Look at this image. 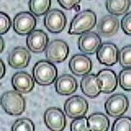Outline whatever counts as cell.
Segmentation results:
<instances>
[{"label":"cell","instance_id":"1f68e13d","mask_svg":"<svg viewBox=\"0 0 131 131\" xmlns=\"http://www.w3.org/2000/svg\"><path fill=\"white\" fill-rule=\"evenodd\" d=\"M4 41L3 38L0 36V54L2 53L4 49Z\"/></svg>","mask_w":131,"mask_h":131},{"label":"cell","instance_id":"9c48e42d","mask_svg":"<svg viewBox=\"0 0 131 131\" xmlns=\"http://www.w3.org/2000/svg\"><path fill=\"white\" fill-rule=\"evenodd\" d=\"M44 123L50 130L61 131L66 126V119L63 112L58 108H49L44 112Z\"/></svg>","mask_w":131,"mask_h":131},{"label":"cell","instance_id":"5bb4252c","mask_svg":"<svg viewBox=\"0 0 131 131\" xmlns=\"http://www.w3.org/2000/svg\"><path fill=\"white\" fill-rule=\"evenodd\" d=\"M31 58L28 49L24 47H16L8 56V63L14 69H22L29 65Z\"/></svg>","mask_w":131,"mask_h":131},{"label":"cell","instance_id":"9a60e30c","mask_svg":"<svg viewBox=\"0 0 131 131\" xmlns=\"http://www.w3.org/2000/svg\"><path fill=\"white\" fill-rule=\"evenodd\" d=\"M12 84L14 89L21 94L31 92L34 88V80L30 74L25 71L15 73L12 77Z\"/></svg>","mask_w":131,"mask_h":131},{"label":"cell","instance_id":"d6986e66","mask_svg":"<svg viewBox=\"0 0 131 131\" xmlns=\"http://www.w3.org/2000/svg\"><path fill=\"white\" fill-rule=\"evenodd\" d=\"M55 89L60 95H73L78 89L77 80L71 75H62L56 79Z\"/></svg>","mask_w":131,"mask_h":131},{"label":"cell","instance_id":"cb8c5ba5","mask_svg":"<svg viewBox=\"0 0 131 131\" xmlns=\"http://www.w3.org/2000/svg\"><path fill=\"white\" fill-rule=\"evenodd\" d=\"M111 130L131 131V118L129 117H118L113 122Z\"/></svg>","mask_w":131,"mask_h":131},{"label":"cell","instance_id":"8992f818","mask_svg":"<svg viewBox=\"0 0 131 131\" xmlns=\"http://www.w3.org/2000/svg\"><path fill=\"white\" fill-rule=\"evenodd\" d=\"M46 59L52 63H61L67 59L69 54L68 44L61 39L49 42L46 49Z\"/></svg>","mask_w":131,"mask_h":131},{"label":"cell","instance_id":"4dcf8cb0","mask_svg":"<svg viewBox=\"0 0 131 131\" xmlns=\"http://www.w3.org/2000/svg\"><path fill=\"white\" fill-rule=\"evenodd\" d=\"M6 73V67L3 60L0 59V80L3 78Z\"/></svg>","mask_w":131,"mask_h":131},{"label":"cell","instance_id":"f1b7e54d","mask_svg":"<svg viewBox=\"0 0 131 131\" xmlns=\"http://www.w3.org/2000/svg\"><path fill=\"white\" fill-rule=\"evenodd\" d=\"M121 27L125 34L131 36V12L125 14L121 20Z\"/></svg>","mask_w":131,"mask_h":131},{"label":"cell","instance_id":"44dd1931","mask_svg":"<svg viewBox=\"0 0 131 131\" xmlns=\"http://www.w3.org/2000/svg\"><path fill=\"white\" fill-rule=\"evenodd\" d=\"M130 5V0H106L105 2L107 11L114 16H121L126 14Z\"/></svg>","mask_w":131,"mask_h":131},{"label":"cell","instance_id":"30bf717a","mask_svg":"<svg viewBox=\"0 0 131 131\" xmlns=\"http://www.w3.org/2000/svg\"><path fill=\"white\" fill-rule=\"evenodd\" d=\"M119 50L118 47L112 42L101 44L96 52V57L99 62L105 66H113L118 61Z\"/></svg>","mask_w":131,"mask_h":131},{"label":"cell","instance_id":"277c9868","mask_svg":"<svg viewBox=\"0 0 131 131\" xmlns=\"http://www.w3.org/2000/svg\"><path fill=\"white\" fill-rule=\"evenodd\" d=\"M129 108V100L123 94H115L109 97L105 102L106 113L112 118H117L124 115Z\"/></svg>","mask_w":131,"mask_h":131},{"label":"cell","instance_id":"d4e9b609","mask_svg":"<svg viewBox=\"0 0 131 131\" xmlns=\"http://www.w3.org/2000/svg\"><path fill=\"white\" fill-rule=\"evenodd\" d=\"M118 61L123 67L131 68V45L123 47L120 50Z\"/></svg>","mask_w":131,"mask_h":131},{"label":"cell","instance_id":"5b68a950","mask_svg":"<svg viewBox=\"0 0 131 131\" xmlns=\"http://www.w3.org/2000/svg\"><path fill=\"white\" fill-rule=\"evenodd\" d=\"M89 108V102L80 95H73L67 99L64 103L66 115L73 119L85 116Z\"/></svg>","mask_w":131,"mask_h":131},{"label":"cell","instance_id":"ffe728a7","mask_svg":"<svg viewBox=\"0 0 131 131\" xmlns=\"http://www.w3.org/2000/svg\"><path fill=\"white\" fill-rule=\"evenodd\" d=\"M89 130L92 131H107L110 128V120L103 113L95 112L88 118Z\"/></svg>","mask_w":131,"mask_h":131},{"label":"cell","instance_id":"ba28073f","mask_svg":"<svg viewBox=\"0 0 131 131\" xmlns=\"http://www.w3.org/2000/svg\"><path fill=\"white\" fill-rule=\"evenodd\" d=\"M46 30L51 33H60L65 29L67 19L65 14L59 9L50 10L45 14L43 20Z\"/></svg>","mask_w":131,"mask_h":131},{"label":"cell","instance_id":"484cf974","mask_svg":"<svg viewBox=\"0 0 131 131\" xmlns=\"http://www.w3.org/2000/svg\"><path fill=\"white\" fill-rule=\"evenodd\" d=\"M119 84L125 91H131V68H125L118 76Z\"/></svg>","mask_w":131,"mask_h":131},{"label":"cell","instance_id":"603a6c76","mask_svg":"<svg viewBox=\"0 0 131 131\" xmlns=\"http://www.w3.org/2000/svg\"><path fill=\"white\" fill-rule=\"evenodd\" d=\"M35 130L34 125L29 118H20L16 120L12 126V131H34Z\"/></svg>","mask_w":131,"mask_h":131},{"label":"cell","instance_id":"ac0fdd59","mask_svg":"<svg viewBox=\"0 0 131 131\" xmlns=\"http://www.w3.org/2000/svg\"><path fill=\"white\" fill-rule=\"evenodd\" d=\"M96 76L101 83V92L104 94H110L116 90L118 80L113 70L109 69H101Z\"/></svg>","mask_w":131,"mask_h":131},{"label":"cell","instance_id":"52a82bcc","mask_svg":"<svg viewBox=\"0 0 131 131\" xmlns=\"http://www.w3.org/2000/svg\"><path fill=\"white\" fill-rule=\"evenodd\" d=\"M36 26V19L31 12H21L14 16L13 28L19 35H27L34 30Z\"/></svg>","mask_w":131,"mask_h":131},{"label":"cell","instance_id":"8fae6325","mask_svg":"<svg viewBox=\"0 0 131 131\" xmlns=\"http://www.w3.org/2000/svg\"><path fill=\"white\" fill-rule=\"evenodd\" d=\"M101 44L100 35L94 32H87L82 34L78 40L79 50L88 55H93L96 53Z\"/></svg>","mask_w":131,"mask_h":131},{"label":"cell","instance_id":"3957f363","mask_svg":"<svg viewBox=\"0 0 131 131\" xmlns=\"http://www.w3.org/2000/svg\"><path fill=\"white\" fill-rule=\"evenodd\" d=\"M33 77L39 85H51L56 81L58 75L56 67L49 60H40L33 67Z\"/></svg>","mask_w":131,"mask_h":131},{"label":"cell","instance_id":"83f0119b","mask_svg":"<svg viewBox=\"0 0 131 131\" xmlns=\"http://www.w3.org/2000/svg\"><path fill=\"white\" fill-rule=\"evenodd\" d=\"M12 26V21L8 14L0 12V34H4L9 32Z\"/></svg>","mask_w":131,"mask_h":131},{"label":"cell","instance_id":"7c38bea8","mask_svg":"<svg viewBox=\"0 0 131 131\" xmlns=\"http://www.w3.org/2000/svg\"><path fill=\"white\" fill-rule=\"evenodd\" d=\"M49 39L48 35L43 30H33L26 37V46L31 52L41 53L46 49Z\"/></svg>","mask_w":131,"mask_h":131},{"label":"cell","instance_id":"2e32d148","mask_svg":"<svg viewBox=\"0 0 131 131\" xmlns=\"http://www.w3.org/2000/svg\"><path fill=\"white\" fill-rule=\"evenodd\" d=\"M120 27V22L116 16L106 15L99 21L97 25V32L100 36L111 37L116 34Z\"/></svg>","mask_w":131,"mask_h":131},{"label":"cell","instance_id":"4316f807","mask_svg":"<svg viewBox=\"0 0 131 131\" xmlns=\"http://www.w3.org/2000/svg\"><path fill=\"white\" fill-rule=\"evenodd\" d=\"M71 130L72 131H89L88 119L84 117L75 118L71 123Z\"/></svg>","mask_w":131,"mask_h":131},{"label":"cell","instance_id":"7402d4cb","mask_svg":"<svg viewBox=\"0 0 131 131\" xmlns=\"http://www.w3.org/2000/svg\"><path fill=\"white\" fill-rule=\"evenodd\" d=\"M51 0H29L30 12L36 16L45 15L51 8Z\"/></svg>","mask_w":131,"mask_h":131},{"label":"cell","instance_id":"6da1fadb","mask_svg":"<svg viewBox=\"0 0 131 131\" xmlns=\"http://www.w3.org/2000/svg\"><path fill=\"white\" fill-rule=\"evenodd\" d=\"M0 103L4 112L10 115H21L26 109V100L21 93L14 90L4 92L0 98Z\"/></svg>","mask_w":131,"mask_h":131},{"label":"cell","instance_id":"7a4b0ae2","mask_svg":"<svg viewBox=\"0 0 131 131\" xmlns=\"http://www.w3.org/2000/svg\"><path fill=\"white\" fill-rule=\"evenodd\" d=\"M97 16L92 10H83L75 15L71 22L69 29V34H82L89 32L95 26Z\"/></svg>","mask_w":131,"mask_h":131},{"label":"cell","instance_id":"f546056e","mask_svg":"<svg viewBox=\"0 0 131 131\" xmlns=\"http://www.w3.org/2000/svg\"><path fill=\"white\" fill-rule=\"evenodd\" d=\"M81 0H58L60 6L66 10H71L79 5Z\"/></svg>","mask_w":131,"mask_h":131},{"label":"cell","instance_id":"4fadbf2b","mask_svg":"<svg viewBox=\"0 0 131 131\" xmlns=\"http://www.w3.org/2000/svg\"><path fill=\"white\" fill-rule=\"evenodd\" d=\"M69 69L73 75L82 77L90 73L92 69L91 59L88 56L82 54H76L70 59Z\"/></svg>","mask_w":131,"mask_h":131},{"label":"cell","instance_id":"e0dca14e","mask_svg":"<svg viewBox=\"0 0 131 131\" xmlns=\"http://www.w3.org/2000/svg\"><path fill=\"white\" fill-rule=\"evenodd\" d=\"M81 88L83 93L90 98H95L101 93V83L94 74H88L83 77Z\"/></svg>","mask_w":131,"mask_h":131}]
</instances>
